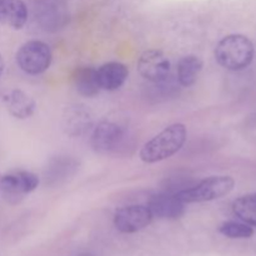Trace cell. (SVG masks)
Masks as SVG:
<instances>
[{"instance_id":"obj_1","label":"cell","mask_w":256,"mask_h":256,"mask_svg":"<svg viewBox=\"0 0 256 256\" xmlns=\"http://www.w3.org/2000/svg\"><path fill=\"white\" fill-rule=\"evenodd\" d=\"M188 138L186 126L182 122H175L165 128L152 139L145 142L140 150V159L146 164L162 162L182 150Z\"/></svg>"},{"instance_id":"obj_2","label":"cell","mask_w":256,"mask_h":256,"mask_svg":"<svg viewBox=\"0 0 256 256\" xmlns=\"http://www.w3.org/2000/svg\"><path fill=\"white\" fill-rule=\"evenodd\" d=\"M254 44L242 34H230L222 38L215 48V59L224 69L239 72L252 64Z\"/></svg>"},{"instance_id":"obj_3","label":"cell","mask_w":256,"mask_h":256,"mask_svg":"<svg viewBox=\"0 0 256 256\" xmlns=\"http://www.w3.org/2000/svg\"><path fill=\"white\" fill-rule=\"evenodd\" d=\"M235 186V180L228 175H216V176L205 178L198 184L188 186L180 192H175L176 196L185 204L195 202H206L222 199L232 192Z\"/></svg>"},{"instance_id":"obj_4","label":"cell","mask_w":256,"mask_h":256,"mask_svg":"<svg viewBox=\"0 0 256 256\" xmlns=\"http://www.w3.org/2000/svg\"><path fill=\"white\" fill-rule=\"evenodd\" d=\"M52 60L49 45L40 40H30L22 44L16 52V62L20 69L29 75H39L46 72Z\"/></svg>"},{"instance_id":"obj_5","label":"cell","mask_w":256,"mask_h":256,"mask_svg":"<svg viewBox=\"0 0 256 256\" xmlns=\"http://www.w3.org/2000/svg\"><path fill=\"white\" fill-rule=\"evenodd\" d=\"M39 185V178L34 172L19 170L5 174L0 179V188L6 202L10 204L19 202L25 195L34 192Z\"/></svg>"},{"instance_id":"obj_6","label":"cell","mask_w":256,"mask_h":256,"mask_svg":"<svg viewBox=\"0 0 256 256\" xmlns=\"http://www.w3.org/2000/svg\"><path fill=\"white\" fill-rule=\"evenodd\" d=\"M152 219L148 205H128L115 212L114 226L122 234H134L149 226Z\"/></svg>"},{"instance_id":"obj_7","label":"cell","mask_w":256,"mask_h":256,"mask_svg":"<svg viewBox=\"0 0 256 256\" xmlns=\"http://www.w3.org/2000/svg\"><path fill=\"white\" fill-rule=\"evenodd\" d=\"M124 138V126L112 120H102L92 130V146L99 154H109L122 145Z\"/></svg>"},{"instance_id":"obj_8","label":"cell","mask_w":256,"mask_h":256,"mask_svg":"<svg viewBox=\"0 0 256 256\" xmlns=\"http://www.w3.org/2000/svg\"><path fill=\"white\" fill-rule=\"evenodd\" d=\"M138 70L144 79L160 84L169 78L170 62L162 50L150 49L140 55Z\"/></svg>"},{"instance_id":"obj_9","label":"cell","mask_w":256,"mask_h":256,"mask_svg":"<svg viewBox=\"0 0 256 256\" xmlns=\"http://www.w3.org/2000/svg\"><path fill=\"white\" fill-rule=\"evenodd\" d=\"M152 216L158 219L175 220L182 218L185 214L186 204L182 202L175 192H164L155 194L150 198L148 202Z\"/></svg>"},{"instance_id":"obj_10","label":"cell","mask_w":256,"mask_h":256,"mask_svg":"<svg viewBox=\"0 0 256 256\" xmlns=\"http://www.w3.org/2000/svg\"><path fill=\"white\" fill-rule=\"evenodd\" d=\"M62 125L69 136H82L92 128V115L84 105H72L65 109Z\"/></svg>"},{"instance_id":"obj_11","label":"cell","mask_w":256,"mask_h":256,"mask_svg":"<svg viewBox=\"0 0 256 256\" xmlns=\"http://www.w3.org/2000/svg\"><path fill=\"white\" fill-rule=\"evenodd\" d=\"M78 162L72 156L59 155L52 159L44 170L45 182L50 186H59L60 184L72 178L78 172Z\"/></svg>"},{"instance_id":"obj_12","label":"cell","mask_w":256,"mask_h":256,"mask_svg":"<svg viewBox=\"0 0 256 256\" xmlns=\"http://www.w3.org/2000/svg\"><path fill=\"white\" fill-rule=\"evenodd\" d=\"M98 80L102 90L115 92L120 89L129 78V69L119 62H109L96 69Z\"/></svg>"},{"instance_id":"obj_13","label":"cell","mask_w":256,"mask_h":256,"mask_svg":"<svg viewBox=\"0 0 256 256\" xmlns=\"http://www.w3.org/2000/svg\"><path fill=\"white\" fill-rule=\"evenodd\" d=\"M6 110L15 119L25 120L32 116L36 110V102L28 92L20 89H14L2 98Z\"/></svg>"},{"instance_id":"obj_14","label":"cell","mask_w":256,"mask_h":256,"mask_svg":"<svg viewBox=\"0 0 256 256\" xmlns=\"http://www.w3.org/2000/svg\"><path fill=\"white\" fill-rule=\"evenodd\" d=\"M36 20L42 29L48 32H56L66 24L68 15L65 8H62L59 2L56 4L48 2L40 8H36Z\"/></svg>"},{"instance_id":"obj_15","label":"cell","mask_w":256,"mask_h":256,"mask_svg":"<svg viewBox=\"0 0 256 256\" xmlns=\"http://www.w3.org/2000/svg\"><path fill=\"white\" fill-rule=\"evenodd\" d=\"M72 82L76 92L82 96L92 98L99 94L102 90L99 80H98L96 69L94 68L84 66L75 70L72 75Z\"/></svg>"},{"instance_id":"obj_16","label":"cell","mask_w":256,"mask_h":256,"mask_svg":"<svg viewBox=\"0 0 256 256\" xmlns=\"http://www.w3.org/2000/svg\"><path fill=\"white\" fill-rule=\"evenodd\" d=\"M202 60L196 55H186L182 56L178 62L176 75L178 82L182 88H190L196 82L200 72H202Z\"/></svg>"},{"instance_id":"obj_17","label":"cell","mask_w":256,"mask_h":256,"mask_svg":"<svg viewBox=\"0 0 256 256\" xmlns=\"http://www.w3.org/2000/svg\"><path fill=\"white\" fill-rule=\"evenodd\" d=\"M0 20L19 30L28 22V8L22 0H9L0 6Z\"/></svg>"},{"instance_id":"obj_18","label":"cell","mask_w":256,"mask_h":256,"mask_svg":"<svg viewBox=\"0 0 256 256\" xmlns=\"http://www.w3.org/2000/svg\"><path fill=\"white\" fill-rule=\"evenodd\" d=\"M232 212L240 220L256 226V192L238 198L232 202Z\"/></svg>"},{"instance_id":"obj_19","label":"cell","mask_w":256,"mask_h":256,"mask_svg":"<svg viewBox=\"0 0 256 256\" xmlns=\"http://www.w3.org/2000/svg\"><path fill=\"white\" fill-rule=\"evenodd\" d=\"M219 232L230 239H248L254 235V229L244 222H224L219 226Z\"/></svg>"},{"instance_id":"obj_20","label":"cell","mask_w":256,"mask_h":256,"mask_svg":"<svg viewBox=\"0 0 256 256\" xmlns=\"http://www.w3.org/2000/svg\"><path fill=\"white\" fill-rule=\"evenodd\" d=\"M2 72H4V59H2V55L0 54V78H2Z\"/></svg>"},{"instance_id":"obj_21","label":"cell","mask_w":256,"mask_h":256,"mask_svg":"<svg viewBox=\"0 0 256 256\" xmlns=\"http://www.w3.org/2000/svg\"><path fill=\"white\" fill-rule=\"evenodd\" d=\"M75 256H94V255H92V254H88V252H82V254L75 255Z\"/></svg>"},{"instance_id":"obj_22","label":"cell","mask_w":256,"mask_h":256,"mask_svg":"<svg viewBox=\"0 0 256 256\" xmlns=\"http://www.w3.org/2000/svg\"><path fill=\"white\" fill-rule=\"evenodd\" d=\"M9 2V0H0V6H2V5H4L5 2Z\"/></svg>"}]
</instances>
